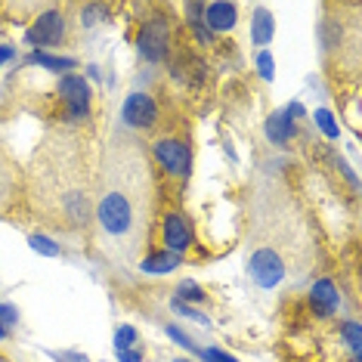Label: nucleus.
I'll return each instance as SVG.
<instances>
[{
    "label": "nucleus",
    "mask_w": 362,
    "mask_h": 362,
    "mask_svg": "<svg viewBox=\"0 0 362 362\" xmlns=\"http://www.w3.org/2000/svg\"><path fill=\"white\" fill-rule=\"evenodd\" d=\"M96 16H100V10H90V6H87V10H84V25H93Z\"/></svg>",
    "instance_id": "obj_29"
},
{
    "label": "nucleus",
    "mask_w": 362,
    "mask_h": 362,
    "mask_svg": "<svg viewBox=\"0 0 362 362\" xmlns=\"http://www.w3.org/2000/svg\"><path fill=\"white\" fill-rule=\"evenodd\" d=\"M263 130H267V139H269V143L285 146L288 139L294 136V121L288 118L285 109H282V112H273V115H269V118H267V127H263Z\"/></svg>",
    "instance_id": "obj_11"
},
{
    "label": "nucleus",
    "mask_w": 362,
    "mask_h": 362,
    "mask_svg": "<svg viewBox=\"0 0 362 362\" xmlns=\"http://www.w3.org/2000/svg\"><path fill=\"white\" fill-rule=\"evenodd\" d=\"M177 300H189V303H202L204 300V291H202V285H195L192 279H186V282H180L177 285Z\"/></svg>",
    "instance_id": "obj_17"
},
{
    "label": "nucleus",
    "mask_w": 362,
    "mask_h": 362,
    "mask_svg": "<svg viewBox=\"0 0 362 362\" xmlns=\"http://www.w3.org/2000/svg\"><path fill=\"white\" fill-rule=\"evenodd\" d=\"M13 56H16V50H13V47H0V65H4V62H10Z\"/></svg>",
    "instance_id": "obj_28"
},
{
    "label": "nucleus",
    "mask_w": 362,
    "mask_h": 362,
    "mask_svg": "<svg viewBox=\"0 0 362 362\" xmlns=\"http://www.w3.org/2000/svg\"><path fill=\"white\" fill-rule=\"evenodd\" d=\"M202 10H204V4H189V6H186V16H189V28H192V31H195V37H199V40H202V44H204V47H208V44H211V40H214V35H211V31H208V28H204Z\"/></svg>",
    "instance_id": "obj_15"
},
{
    "label": "nucleus",
    "mask_w": 362,
    "mask_h": 362,
    "mask_svg": "<svg viewBox=\"0 0 362 362\" xmlns=\"http://www.w3.org/2000/svg\"><path fill=\"white\" fill-rule=\"evenodd\" d=\"M28 245L35 248L37 254H44V257H59V245L53 242V238H47V235H28Z\"/></svg>",
    "instance_id": "obj_18"
},
{
    "label": "nucleus",
    "mask_w": 362,
    "mask_h": 362,
    "mask_svg": "<svg viewBox=\"0 0 362 362\" xmlns=\"http://www.w3.org/2000/svg\"><path fill=\"white\" fill-rule=\"evenodd\" d=\"M316 124H319V130H322L328 139H337V136H341V127L334 124V115L328 112V109H316Z\"/></svg>",
    "instance_id": "obj_19"
},
{
    "label": "nucleus",
    "mask_w": 362,
    "mask_h": 362,
    "mask_svg": "<svg viewBox=\"0 0 362 362\" xmlns=\"http://www.w3.org/2000/svg\"><path fill=\"white\" fill-rule=\"evenodd\" d=\"M202 19H204V28L211 35H220V31H229L238 22V6L229 4V0H217V4H204L202 10Z\"/></svg>",
    "instance_id": "obj_9"
},
{
    "label": "nucleus",
    "mask_w": 362,
    "mask_h": 362,
    "mask_svg": "<svg viewBox=\"0 0 362 362\" xmlns=\"http://www.w3.org/2000/svg\"><path fill=\"white\" fill-rule=\"evenodd\" d=\"M202 359L204 362H238V359H233V356H226V353L223 350H202Z\"/></svg>",
    "instance_id": "obj_25"
},
{
    "label": "nucleus",
    "mask_w": 362,
    "mask_h": 362,
    "mask_svg": "<svg viewBox=\"0 0 362 362\" xmlns=\"http://www.w3.org/2000/svg\"><path fill=\"white\" fill-rule=\"evenodd\" d=\"M155 158L174 177L192 174V152H189V146L180 143V139H158V143H155Z\"/></svg>",
    "instance_id": "obj_4"
},
{
    "label": "nucleus",
    "mask_w": 362,
    "mask_h": 362,
    "mask_svg": "<svg viewBox=\"0 0 362 362\" xmlns=\"http://www.w3.org/2000/svg\"><path fill=\"white\" fill-rule=\"evenodd\" d=\"M19 322V313H16V307H10V303H0V325L10 332V325Z\"/></svg>",
    "instance_id": "obj_23"
},
{
    "label": "nucleus",
    "mask_w": 362,
    "mask_h": 362,
    "mask_svg": "<svg viewBox=\"0 0 362 362\" xmlns=\"http://www.w3.org/2000/svg\"><path fill=\"white\" fill-rule=\"evenodd\" d=\"M168 47H170V25H168V19L155 16L139 31V56L146 62H161L168 56Z\"/></svg>",
    "instance_id": "obj_3"
},
{
    "label": "nucleus",
    "mask_w": 362,
    "mask_h": 362,
    "mask_svg": "<svg viewBox=\"0 0 362 362\" xmlns=\"http://www.w3.org/2000/svg\"><path fill=\"white\" fill-rule=\"evenodd\" d=\"M276 35V22H273V13L267 6H257L254 10V22H251V40L257 47H267Z\"/></svg>",
    "instance_id": "obj_12"
},
{
    "label": "nucleus",
    "mask_w": 362,
    "mask_h": 362,
    "mask_svg": "<svg viewBox=\"0 0 362 362\" xmlns=\"http://www.w3.org/2000/svg\"><path fill=\"white\" fill-rule=\"evenodd\" d=\"M96 220H100L103 233L109 238H124L130 235V229L136 226V214L134 204H130L124 189H109L100 202V211H96Z\"/></svg>",
    "instance_id": "obj_1"
},
{
    "label": "nucleus",
    "mask_w": 362,
    "mask_h": 362,
    "mask_svg": "<svg viewBox=\"0 0 362 362\" xmlns=\"http://www.w3.org/2000/svg\"><path fill=\"white\" fill-rule=\"evenodd\" d=\"M118 362H143V353H139V350H121Z\"/></svg>",
    "instance_id": "obj_26"
},
{
    "label": "nucleus",
    "mask_w": 362,
    "mask_h": 362,
    "mask_svg": "<svg viewBox=\"0 0 362 362\" xmlns=\"http://www.w3.org/2000/svg\"><path fill=\"white\" fill-rule=\"evenodd\" d=\"M180 267V257L177 254H170V251H158V254H149V257L143 260V273L146 276H168V273H174V269Z\"/></svg>",
    "instance_id": "obj_13"
},
{
    "label": "nucleus",
    "mask_w": 362,
    "mask_h": 362,
    "mask_svg": "<svg viewBox=\"0 0 362 362\" xmlns=\"http://www.w3.org/2000/svg\"><path fill=\"white\" fill-rule=\"evenodd\" d=\"M6 334H10V332H6V328H4V325H0V337H6Z\"/></svg>",
    "instance_id": "obj_30"
},
{
    "label": "nucleus",
    "mask_w": 362,
    "mask_h": 362,
    "mask_svg": "<svg viewBox=\"0 0 362 362\" xmlns=\"http://www.w3.org/2000/svg\"><path fill=\"white\" fill-rule=\"evenodd\" d=\"M161 235H164V245H168L164 251L177 254V257L180 254H186L189 245H192V229H189L186 217H180V214H168V217H164Z\"/></svg>",
    "instance_id": "obj_8"
},
{
    "label": "nucleus",
    "mask_w": 362,
    "mask_h": 362,
    "mask_svg": "<svg viewBox=\"0 0 362 362\" xmlns=\"http://www.w3.org/2000/svg\"><path fill=\"white\" fill-rule=\"evenodd\" d=\"M65 35V19H62V13L59 10H50V13H44L40 19L25 31V40L28 44H35V47H50V44H59Z\"/></svg>",
    "instance_id": "obj_7"
},
{
    "label": "nucleus",
    "mask_w": 362,
    "mask_h": 362,
    "mask_svg": "<svg viewBox=\"0 0 362 362\" xmlns=\"http://www.w3.org/2000/svg\"><path fill=\"white\" fill-rule=\"evenodd\" d=\"M59 93H62V103L69 105V115L71 118H87L90 115V87L81 75H62L59 81Z\"/></svg>",
    "instance_id": "obj_6"
},
{
    "label": "nucleus",
    "mask_w": 362,
    "mask_h": 362,
    "mask_svg": "<svg viewBox=\"0 0 362 362\" xmlns=\"http://www.w3.org/2000/svg\"><path fill=\"white\" fill-rule=\"evenodd\" d=\"M180 362H189V359H180Z\"/></svg>",
    "instance_id": "obj_31"
},
{
    "label": "nucleus",
    "mask_w": 362,
    "mask_h": 362,
    "mask_svg": "<svg viewBox=\"0 0 362 362\" xmlns=\"http://www.w3.org/2000/svg\"><path fill=\"white\" fill-rule=\"evenodd\" d=\"M121 118L134 130H149V127H155V121H158V105H155L149 93H139L136 90V93H130L124 105H121Z\"/></svg>",
    "instance_id": "obj_5"
},
{
    "label": "nucleus",
    "mask_w": 362,
    "mask_h": 362,
    "mask_svg": "<svg viewBox=\"0 0 362 362\" xmlns=\"http://www.w3.org/2000/svg\"><path fill=\"white\" fill-rule=\"evenodd\" d=\"M285 273H288L285 260L279 257L273 248H257L248 257V276H251V282L260 288H276L285 279Z\"/></svg>",
    "instance_id": "obj_2"
},
{
    "label": "nucleus",
    "mask_w": 362,
    "mask_h": 362,
    "mask_svg": "<svg viewBox=\"0 0 362 362\" xmlns=\"http://www.w3.org/2000/svg\"><path fill=\"white\" fill-rule=\"evenodd\" d=\"M134 344H136V328L134 325H121L118 332H115V353L134 350Z\"/></svg>",
    "instance_id": "obj_20"
},
{
    "label": "nucleus",
    "mask_w": 362,
    "mask_h": 362,
    "mask_svg": "<svg viewBox=\"0 0 362 362\" xmlns=\"http://www.w3.org/2000/svg\"><path fill=\"white\" fill-rule=\"evenodd\" d=\"M174 310L180 313V316H186V319H195V322L208 325V316H202L199 310H192V307H189V303H183V300H174Z\"/></svg>",
    "instance_id": "obj_22"
},
{
    "label": "nucleus",
    "mask_w": 362,
    "mask_h": 362,
    "mask_svg": "<svg viewBox=\"0 0 362 362\" xmlns=\"http://www.w3.org/2000/svg\"><path fill=\"white\" fill-rule=\"evenodd\" d=\"M168 334H170V337H174V341H180V347H186V350H192V353H195V356H202V350H199V347H195V344H192V341H189V337H186L183 332H180V328H177V325H170V328H168Z\"/></svg>",
    "instance_id": "obj_24"
},
{
    "label": "nucleus",
    "mask_w": 362,
    "mask_h": 362,
    "mask_svg": "<svg viewBox=\"0 0 362 362\" xmlns=\"http://www.w3.org/2000/svg\"><path fill=\"white\" fill-rule=\"evenodd\" d=\"M257 69H260V78H267V81H273L276 78V65H273V56H269V50H260L257 53Z\"/></svg>",
    "instance_id": "obj_21"
},
{
    "label": "nucleus",
    "mask_w": 362,
    "mask_h": 362,
    "mask_svg": "<svg viewBox=\"0 0 362 362\" xmlns=\"http://www.w3.org/2000/svg\"><path fill=\"white\" fill-rule=\"evenodd\" d=\"M310 303H313V310H316V316L328 319L341 307V291H337V285L332 279H319V282H313V288H310Z\"/></svg>",
    "instance_id": "obj_10"
},
{
    "label": "nucleus",
    "mask_w": 362,
    "mask_h": 362,
    "mask_svg": "<svg viewBox=\"0 0 362 362\" xmlns=\"http://www.w3.org/2000/svg\"><path fill=\"white\" fill-rule=\"evenodd\" d=\"M341 337L347 341V347L353 350V359L359 362V347H362V328L356 319H347V322H341Z\"/></svg>",
    "instance_id": "obj_16"
},
{
    "label": "nucleus",
    "mask_w": 362,
    "mask_h": 362,
    "mask_svg": "<svg viewBox=\"0 0 362 362\" xmlns=\"http://www.w3.org/2000/svg\"><path fill=\"white\" fill-rule=\"evenodd\" d=\"M59 362H87V356H81V353H53Z\"/></svg>",
    "instance_id": "obj_27"
},
{
    "label": "nucleus",
    "mask_w": 362,
    "mask_h": 362,
    "mask_svg": "<svg viewBox=\"0 0 362 362\" xmlns=\"http://www.w3.org/2000/svg\"><path fill=\"white\" fill-rule=\"evenodd\" d=\"M31 62L35 65H44L47 71H71L75 69V59L71 56H53V53H40V50H35L31 53Z\"/></svg>",
    "instance_id": "obj_14"
}]
</instances>
